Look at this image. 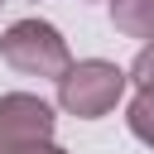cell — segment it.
<instances>
[{"instance_id": "6", "label": "cell", "mask_w": 154, "mask_h": 154, "mask_svg": "<svg viewBox=\"0 0 154 154\" xmlns=\"http://www.w3.org/2000/svg\"><path fill=\"white\" fill-rule=\"evenodd\" d=\"M125 77L140 87V96H154V43H144V48L135 53V63H130Z\"/></svg>"}, {"instance_id": "7", "label": "cell", "mask_w": 154, "mask_h": 154, "mask_svg": "<svg viewBox=\"0 0 154 154\" xmlns=\"http://www.w3.org/2000/svg\"><path fill=\"white\" fill-rule=\"evenodd\" d=\"M19 154H63L58 144H34V149H19Z\"/></svg>"}, {"instance_id": "4", "label": "cell", "mask_w": 154, "mask_h": 154, "mask_svg": "<svg viewBox=\"0 0 154 154\" xmlns=\"http://www.w3.org/2000/svg\"><path fill=\"white\" fill-rule=\"evenodd\" d=\"M111 24L125 38L154 43V0H111Z\"/></svg>"}, {"instance_id": "1", "label": "cell", "mask_w": 154, "mask_h": 154, "mask_svg": "<svg viewBox=\"0 0 154 154\" xmlns=\"http://www.w3.org/2000/svg\"><path fill=\"white\" fill-rule=\"evenodd\" d=\"M125 82H130V77H125L116 63H106V58H82V63H72V67L58 77V106H63L67 116H77V120H96V116L116 111Z\"/></svg>"}, {"instance_id": "2", "label": "cell", "mask_w": 154, "mask_h": 154, "mask_svg": "<svg viewBox=\"0 0 154 154\" xmlns=\"http://www.w3.org/2000/svg\"><path fill=\"white\" fill-rule=\"evenodd\" d=\"M0 58L24 77H53V82L72 67L63 34L53 24H43V19H14L0 34Z\"/></svg>"}, {"instance_id": "5", "label": "cell", "mask_w": 154, "mask_h": 154, "mask_svg": "<svg viewBox=\"0 0 154 154\" xmlns=\"http://www.w3.org/2000/svg\"><path fill=\"white\" fill-rule=\"evenodd\" d=\"M125 120H130V135L154 149V96H135L130 111H125Z\"/></svg>"}, {"instance_id": "3", "label": "cell", "mask_w": 154, "mask_h": 154, "mask_svg": "<svg viewBox=\"0 0 154 154\" xmlns=\"http://www.w3.org/2000/svg\"><path fill=\"white\" fill-rule=\"evenodd\" d=\"M53 140V106L29 96V91H10L0 96V154H19L34 144Z\"/></svg>"}]
</instances>
